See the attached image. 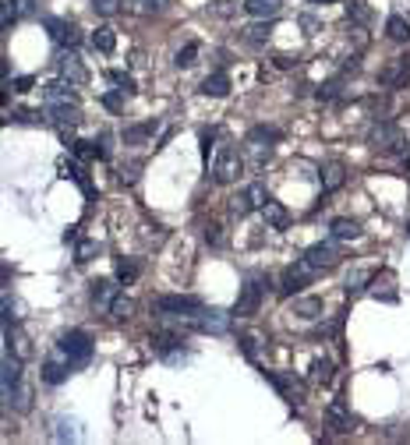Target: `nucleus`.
<instances>
[{"mask_svg": "<svg viewBox=\"0 0 410 445\" xmlns=\"http://www.w3.org/2000/svg\"><path fill=\"white\" fill-rule=\"evenodd\" d=\"M57 353H64L71 364H89L92 361V339L81 329H68V333H61V339H57Z\"/></svg>", "mask_w": 410, "mask_h": 445, "instance_id": "1", "label": "nucleus"}, {"mask_svg": "<svg viewBox=\"0 0 410 445\" xmlns=\"http://www.w3.org/2000/svg\"><path fill=\"white\" fill-rule=\"evenodd\" d=\"M153 308L170 318H195L202 311V301L198 297H184V293H163V297H156Z\"/></svg>", "mask_w": 410, "mask_h": 445, "instance_id": "2", "label": "nucleus"}, {"mask_svg": "<svg viewBox=\"0 0 410 445\" xmlns=\"http://www.w3.org/2000/svg\"><path fill=\"white\" fill-rule=\"evenodd\" d=\"M241 170H244V159H241V152L233 145H223L219 152H216V163H213V177H216V184H233L241 177Z\"/></svg>", "mask_w": 410, "mask_h": 445, "instance_id": "3", "label": "nucleus"}, {"mask_svg": "<svg viewBox=\"0 0 410 445\" xmlns=\"http://www.w3.org/2000/svg\"><path fill=\"white\" fill-rule=\"evenodd\" d=\"M262 297H266V283H262L258 276H251V279L241 286V297H237V304H233V315H237V318H251V315H258Z\"/></svg>", "mask_w": 410, "mask_h": 445, "instance_id": "4", "label": "nucleus"}, {"mask_svg": "<svg viewBox=\"0 0 410 445\" xmlns=\"http://www.w3.org/2000/svg\"><path fill=\"white\" fill-rule=\"evenodd\" d=\"M304 261L311 265L315 273H329V269H336L340 265V248L336 244H311L308 251H304Z\"/></svg>", "mask_w": 410, "mask_h": 445, "instance_id": "5", "label": "nucleus"}, {"mask_svg": "<svg viewBox=\"0 0 410 445\" xmlns=\"http://www.w3.org/2000/svg\"><path fill=\"white\" fill-rule=\"evenodd\" d=\"M184 339L177 336V333H156L153 336V350L159 353L163 361H170V364H177V361H188V353H184V346H181Z\"/></svg>", "mask_w": 410, "mask_h": 445, "instance_id": "6", "label": "nucleus"}, {"mask_svg": "<svg viewBox=\"0 0 410 445\" xmlns=\"http://www.w3.org/2000/svg\"><path fill=\"white\" fill-rule=\"evenodd\" d=\"M43 103L46 106H78V92H75V85L71 81H50L43 88Z\"/></svg>", "mask_w": 410, "mask_h": 445, "instance_id": "7", "label": "nucleus"}, {"mask_svg": "<svg viewBox=\"0 0 410 445\" xmlns=\"http://www.w3.org/2000/svg\"><path fill=\"white\" fill-rule=\"evenodd\" d=\"M46 32H50V39L57 43V46H78V25L75 21H64V18H46Z\"/></svg>", "mask_w": 410, "mask_h": 445, "instance_id": "8", "label": "nucleus"}, {"mask_svg": "<svg viewBox=\"0 0 410 445\" xmlns=\"http://www.w3.org/2000/svg\"><path fill=\"white\" fill-rule=\"evenodd\" d=\"M57 71H61V78L71 81V85H85V81H89V71H85V64L78 61L75 53H68V50L57 57Z\"/></svg>", "mask_w": 410, "mask_h": 445, "instance_id": "9", "label": "nucleus"}, {"mask_svg": "<svg viewBox=\"0 0 410 445\" xmlns=\"http://www.w3.org/2000/svg\"><path fill=\"white\" fill-rule=\"evenodd\" d=\"M273 141H276V131H273V128H251V135H248V152L262 163V159H269Z\"/></svg>", "mask_w": 410, "mask_h": 445, "instance_id": "10", "label": "nucleus"}, {"mask_svg": "<svg viewBox=\"0 0 410 445\" xmlns=\"http://www.w3.org/2000/svg\"><path fill=\"white\" fill-rule=\"evenodd\" d=\"M371 145L382 148V152H396V148L403 145V131L396 124H375L371 128Z\"/></svg>", "mask_w": 410, "mask_h": 445, "instance_id": "11", "label": "nucleus"}, {"mask_svg": "<svg viewBox=\"0 0 410 445\" xmlns=\"http://www.w3.org/2000/svg\"><path fill=\"white\" fill-rule=\"evenodd\" d=\"M311 276H315V269L301 258L297 269H286V273H283V279H280V293H286V297H290V293H297L301 286H308V279H311Z\"/></svg>", "mask_w": 410, "mask_h": 445, "instance_id": "12", "label": "nucleus"}, {"mask_svg": "<svg viewBox=\"0 0 410 445\" xmlns=\"http://www.w3.org/2000/svg\"><path fill=\"white\" fill-rule=\"evenodd\" d=\"M46 117H50V121L57 124V128H61V135L68 138V131L71 128H78L81 124V110L78 106H46Z\"/></svg>", "mask_w": 410, "mask_h": 445, "instance_id": "13", "label": "nucleus"}, {"mask_svg": "<svg viewBox=\"0 0 410 445\" xmlns=\"http://www.w3.org/2000/svg\"><path fill=\"white\" fill-rule=\"evenodd\" d=\"M326 421H329V428L333 431H354V413L346 410V403L343 399H333L329 406H326Z\"/></svg>", "mask_w": 410, "mask_h": 445, "instance_id": "14", "label": "nucleus"}, {"mask_svg": "<svg viewBox=\"0 0 410 445\" xmlns=\"http://www.w3.org/2000/svg\"><path fill=\"white\" fill-rule=\"evenodd\" d=\"M382 85H407V78H410V57H396V61H389L386 68H382Z\"/></svg>", "mask_w": 410, "mask_h": 445, "instance_id": "15", "label": "nucleus"}, {"mask_svg": "<svg viewBox=\"0 0 410 445\" xmlns=\"http://www.w3.org/2000/svg\"><path fill=\"white\" fill-rule=\"evenodd\" d=\"M343 181H346V166H343L340 159H329L326 166H322V191H326V195L340 191Z\"/></svg>", "mask_w": 410, "mask_h": 445, "instance_id": "16", "label": "nucleus"}, {"mask_svg": "<svg viewBox=\"0 0 410 445\" xmlns=\"http://www.w3.org/2000/svg\"><path fill=\"white\" fill-rule=\"evenodd\" d=\"M68 368H71V361L64 357H50L46 364H43V382L46 385H61V382H68Z\"/></svg>", "mask_w": 410, "mask_h": 445, "instance_id": "17", "label": "nucleus"}, {"mask_svg": "<svg viewBox=\"0 0 410 445\" xmlns=\"http://www.w3.org/2000/svg\"><path fill=\"white\" fill-rule=\"evenodd\" d=\"M244 11L251 14V18H276L280 11H283V0H244Z\"/></svg>", "mask_w": 410, "mask_h": 445, "instance_id": "18", "label": "nucleus"}, {"mask_svg": "<svg viewBox=\"0 0 410 445\" xmlns=\"http://www.w3.org/2000/svg\"><path fill=\"white\" fill-rule=\"evenodd\" d=\"M21 382V357L14 353H4V396H11Z\"/></svg>", "mask_w": 410, "mask_h": 445, "instance_id": "19", "label": "nucleus"}, {"mask_svg": "<svg viewBox=\"0 0 410 445\" xmlns=\"http://www.w3.org/2000/svg\"><path fill=\"white\" fill-rule=\"evenodd\" d=\"M230 92V75L226 71H216V75H209V78H205L202 81V96H226Z\"/></svg>", "mask_w": 410, "mask_h": 445, "instance_id": "20", "label": "nucleus"}, {"mask_svg": "<svg viewBox=\"0 0 410 445\" xmlns=\"http://www.w3.org/2000/svg\"><path fill=\"white\" fill-rule=\"evenodd\" d=\"M262 219H266V226H273V230H286V223H290V212L283 209L280 201H273L269 198V205L262 209Z\"/></svg>", "mask_w": 410, "mask_h": 445, "instance_id": "21", "label": "nucleus"}, {"mask_svg": "<svg viewBox=\"0 0 410 445\" xmlns=\"http://www.w3.org/2000/svg\"><path fill=\"white\" fill-rule=\"evenodd\" d=\"M117 293H121V290H117L113 283L99 279V283H92V293H89V297H92V304H96V308H106V311H110V304H113V297H117Z\"/></svg>", "mask_w": 410, "mask_h": 445, "instance_id": "22", "label": "nucleus"}, {"mask_svg": "<svg viewBox=\"0 0 410 445\" xmlns=\"http://www.w3.org/2000/svg\"><path fill=\"white\" fill-rule=\"evenodd\" d=\"M8 350L14 353V357H32V346H28V336L21 333V329H11V325H8Z\"/></svg>", "mask_w": 410, "mask_h": 445, "instance_id": "23", "label": "nucleus"}, {"mask_svg": "<svg viewBox=\"0 0 410 445\" xmlns=\"http://www.w3.org/2000/svg\"><path fill=\"white\" fill-rule=\"evenodd\" d=\"M386 32H389V39H396V43H410V21L400 18V14H389Z\"/></svg>", "mask_w": 410, "mask_h": 445, "instance_id": "24", "label": "nucleus"}, {"mask_svg": "<svg viewBox=\"0 0 410 445\" xmlns=\"http://www.w3.org/2000/svg\"><path fill=\"white\" fill-rule=\"evenodd\" d=\"M92 46L99 50V53H113V46H117V32L110 25H99L96 32H92Z\"/></svg>", "mask_w": 410, "mask_h": 445, "instance_id": "25", "label": "nucleus"}, {"mask_svg": "<svg viewBox=\"0 0 410 445\" xmlns=\"http://www.w3.org/2000/svg\"><path fill=\"white\" fill-rule=\"evenodd\" d=\"M269 382L276 385V389H280V393H283V396H286L290 403H297V399H301V385H297L294 378H283V375H269Z\"/></svg>", "mask_w": 410, "mask_h": 445, "instance_id": "26", "label": "nucleus"}, {"mask_svg": "<svg viewBox=\"0 0 410 445\" xmlns=\"http://www.w3.org/2000/svg\"><path fill=\"white\" fill-rule=\"evenodd\" d=\"M110 315H113L117 322H128V318L135 315V301H131V297H124V293H117L113 304H110Z\"/></svg>", "mask_w": 410, "mask_h": 445, "instance_id": "27", "label": "nucleus"}, {"mask_svg": "<svg viewBox=\"0 0 410 445\" xmlns=\"http://www.w3.org/2000/svg\"><path fill=\"white\" fill-rule=\"evenodd\" d=\"M138 273H141V269H138V261H131V258H121V261L113 265V276L121 279L124 286H128V283H135V279H138Z\"/></svg>", "mask_w": 410, "mask_h": 445, "instance_id": "28", "label": "nucleus"}, {"mask_svg": "<svg viewBox=\"0 0 410 445\" xmlns=\"http://www.w3.org/2000/svg\"><path fill=\"white\" fill-rule=\"evenodd\" d=\"M333 237H336V241H354V237L361 233V226L354 223V219H333Z\"/></svg>", "mask_w": 410, "mask_h": 445, "instance_id": "29", "label": "nucleus"}, {"mask_svg": "<svg viewBox=\"0 0 410 445\" xmlns=\"http://www.w3.org/2000/svg\"><path fill=\"white\" fill-rule=\"evenodd\" d=\"M294 315H301V318H318L322 315V301L318 297H301V301H294Z\"/></svg>", "mask_w": 410, "mask_h": 445, "instance_id": "30", "label": "nucleus"}, {"mask_svg": "<svg viewBox=\"0 0 410 445\" xmlns=\"http://www.w3.org/2000/svg\"><path fill=\"white\" fill-rule=\"evenodd\" d=\"M244 195H248V201H251V209H266V205H269V191H266V184H248L244 188Z\"/></svg>", "mask_w": 410, "mask_h": 445, "instance_id": "31", "label": "nucleus"}, {"mask_svg": "<svg viewBox=\"0 0 410 445\" xmlns=\"http://www.w3.org/2000/svg\"><path fill=\"white\" fill-rule=\"evenodd\" d=\"M269 32H273V25H251V28H244V43L262 46V43H269Z\"/></svg>", "mask_w": 410, "mask_h": 445, "instance_id": "32", "label": "nucleus"}, {"mask_svg": "<svg viewBox=\"0 0 410 445\" xmlns=\"http://www.w3.org/2000/svg\"><path fill=\"white\" fill-rule=\"evenodd\" d=\"M329 378H333V361H326V357L311 361V382H322V385H326Z\"/></svg>", "mask_w": 410, "mask_h": 445, "instance_id": "33", "label": "nucleus"}, {"mask_svg": "<svg viewBox=\"0 0 410 445\" xmlns=\"http://www.w3.org/2000/svg\"><path fill=\"white\" fill-rule=\"evenodd\" d=\"M368 279H371V273H368V269H354V273L346 276V293H361Z\"/></svg>", "mask_w": 410, "mask_h": 445, "instance_id": "34", "label": "nucleus"}, {"mask_svg": "<svg viewBox=\"0 0 410 445\" xmlns=\"http://www.w3.org/2000/svg\"><path fill=\"white\" fill-rule=\"evenodd\" d=\"M18 14H21V4H18V0H4V11H0V25L11 28V25L18 21Z\"/></svg>", "mask_w": 410, "mask_h": 445, "instance_id": "35", "label": "nucleus"}, {"mask_svg": "<svg viewBox=\"0 0 410 445\" xmlns=\"http://www.w3.org/2000/svg\"><path fill=\"white\" fill-rule=\"evenodd\" d=\"M198 53H202V46H198V43H188V46L177 53V61H173V64H177V68H191V64L198 61Z\"/></svg>", "mask_w": 410, "mask_h": 445, "instance_id": "36", "label": "nucleus"}, {"mask_svg": "<svg viewBox=\"0 0 410 445\" xmlns=\"http://www.w3.org/2000/svg\"><path fill=\"white\" fill-rule=\"evenodd\" d=\"M230 212H233V216H237V219H241V216H248V212H255V209H251V201H248V195H244V191H241V195H233V198H230Z\"/></svg>", "mask_w": 410, "mask_h": 445, "instance_id": "37", "label": "nucleus"}, {"mask_svg": "<svg viewBox=\"0 0 410 445\" xmlns=\"http://www.w3.org/2000/svg\"><path fill=\"white\" fill-rule=\"evenodd\" d=\"M92 255H99V244H96V241H81L78 251H75V261L85 265V261H92Z\"/></svg>", "mask_w": 410, "mask_h": 445, "instance_id": "38", "label": "nucleus"}, {"mask_svg": "<svg viewBox=\"0 0 410 445\" xmlns=\"http://www.w3.org/2000/svg\"><path fill=\"white\" fill-rule=\"evenodd\" d=\"M110 81L121 88L124 96H135V81H131V75H124V71H110Z\"/></svg>", "mask_w": 410, "mask_h": 445, "instance_id": "39", "label": "nucleus"}, {"mask_svg": "<svg viewBox=\"0 0 410 445\" xmlns=\"http://www.w3.org/2000/svg\"><path fill=\"white\" fill-rule=\"evenodd\" d=\"M89 4H92V11L103 14V18H110V14L121 11V0H89Z\"/></svg>", "mask_w": 410, "mask_h": 445, "instance_id": "40", "label": "nucleus"}, {"mask_svg": "<svg viewBox=\"0 0 410 445\" xmlns=\"http://www.w3.org/2000/svg\"><path fill=\"white\" fill-rule=\"evenodd\" d=\"M135 4H138V11H141V14H163L170 0H135Z\"/></svg>", "mask_w": 410, "mask_h": 445, "instance_id": "41", "label": "nucleus"}, {"mask_svg": "<svg viewBox=\"0 0 410 445\" xmlns=\"http://www.w3.org/2000/svg\"><path fill=\"white\" fill-rule=\"evenodd\" d=\"M149 135H153V124H138V128L124 131V141H128V145H138V141H145Z\"/></svg>", "mask_w": 410, "mask_h": 445, "instance_id": "42", "label": "nucleus"}, {"mask_svg": "<svg viewBox=\"0 0 410 445\" xmlns=\"http://www.w3.org/2000/svg\"><path fill=\"white\" fill-rule=\"evenodd\" d=\"M346 14L354 18V21H361V25H364V21H371V11H368L364 4H346Z\"/></svg>", "mask_w": 410, "mask_h": 445, "instance_id": "43", "label": "nucleus"}, {"mask_svg": "<svg viewBox=\"0 0 410 445\" xmlns=\"http://www.w3.org/2000/svg\"><path fill=\"white\" fill-rule=\"evenodd\" d=\"M71 428H75V424H68V421H57V424H53V438H57V442H64V438L71 442V438H75V431H71Z\"/></svg>", "mask_w": 410, "mask_h": 445, "instance_id": "44", "label": "nucleus"}, {"mask_svg": "<svg viewBox=\"0 0 410 445\" xmlns=\"http://www.w3.org/2000/svg\"><path fill=\"white\" fill-rule=\"evenodd\" d=\"M103 106H106V110H121V106H124V92H121V88H117V92H106V96H103Z\"/></svg>", "mask_w": 410, "mask_h": 445, "instance_id": "45", "label": "nucleus"}, {"mask_svg": "<svg viewBox=\"0 0 410 445\" xmlns=\"http://www.w3.org/2000/svg\"><path fill=\"white\" fill-rule=\"evenodd\" d=\"M336 96H340V78H333L326 88H318V99H326V103H329V99H336Z\"/></svg>", "mask_w": 410, "mask_h": 445, "instance_id": "46", "label": "nucleus"}, {"mask_svg": "<svg viewBox=\"0 0 410 445\" xmlns=\"http://www.w3.org/2000/svg\"><path fill=\"white\" fill-rule=\"evenodd\" d=\"M32 85H36V78H32V75H21V78H14V92H28Z\"/></svg>", "mask_w": 410, "mask_h": 445, "instance_id": "47", "label": "nucleus"}, {"mask_svg": "<svg viewBox=\"0 0 410 445\" xmlns=\"http://www.w3.org/2000/svg\"><path fill=\"white\" fill-rule=\"evenodd\" d=\"M213 138H216V131H202V156L209 159V152H213Z\"/></svg>", "mask_w": 410, "mask_h": 445, "instance_id": "48", "label": "nucleus"}, {"mask_svg": "<svg viewBox=\"0 0 410 445\" xmlns=\"http://www.w3.org/2000/svg\"><path fill=\"white\" fill-rule=\"evenodd\" d=\"M230 11H233V0H216V14H223V18H226Z\"/></svg>", "mask_w": 410, "mask_h": 445, "instance_id": "49", "label": "nucleus"}, {"mask_svg": "<svg viewBox=\"0 0 410 445\" xmlns=\"http://www.w3.org/2000/svg\"><path fill=\"white\" fill-rule=\"evenodd\" d=\"M205 241H209V244H219V226H209V230H205Z\"/></svg>", "mask_w": 410, "mask_h": 445, "instance_id": "50", "label": "nucleus"}, {"mask_svg": "<svg viewBox=\"0 0 410 445\" xmlns=\"http://www.w3.org/2000/svg\"><path fill=\"white\" fill-rule=\"evenodd\" d=\"M290 64H294V61H290V57H276V68H280V71H286Z\"/></svg>", "mask_w": 410, "mask_h": 445, "instance_id": "51", "label": "nucleus"}, {"mask_svg": "<svg viewBox=\"0 0 410 445\" xmlns=\"http://www.w3.org/2000/svg\"><path fill=\"white\" fill-rule=\"evenodd\" d=\"M311 4H329V0H311Z\"/></svg>", "mask_w": 410, "mask_h": 445, "instance_id": "52", "label": "nucleus"}]
</instances>
